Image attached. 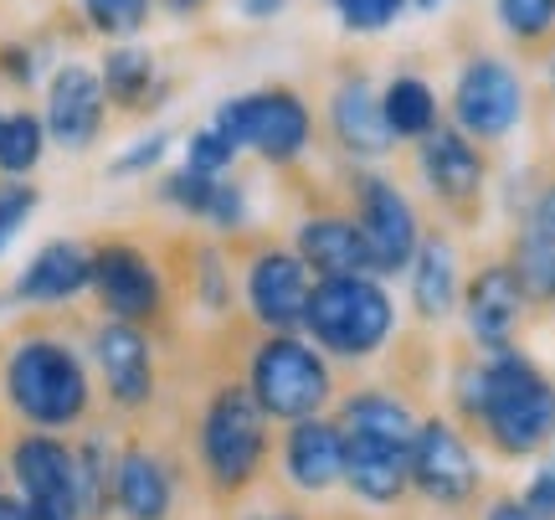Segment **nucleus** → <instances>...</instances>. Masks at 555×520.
<instances>
[{
  "label": "nucleus",
  "mask_w": 555,
  "mask_h": 520,
  "mask_svg": "<svg viewBox=\"0 0 555 520\" xmlns=\"http://www.w3.org/2000/svg\"><path fill=\"white\" fill-rule=\"evenodd\" d=\"M294 253L309 263V274H319V279L376 274V268H371V248H365V238H360L356 217H335V212H319V217L298 221Z\"/></svg>",
  "instance_id": "20"
},
{
  "label": "nucleus",
  "mask_w": 555,
  "mask_h": 520,
  "mask_svg": "<svg viewBox=\"0 0 555 520\" xmlns=\"http://www.w3.org/2000/svg\"><path fill=\"white\" fill-rule=\"evenodd\" d=\"M41 124H47V140L73 150V155L99 144L103 124H108V99H103V78L93 62H57L52 67Z\"/></svg>",
  "instance_id": "10"
},
{
  "label": "nucleus",
  "mask_w": 555,
  "mask_h": 520,
  "mask_svg": "<svg viewBox=\"0 0 555 520\" xmlns=\"http://www.w3.org/2000/svg\"><path fill=\"white\" fill-rule=\"evenodd\" d=\"M525 283L509 263H483L474 279L463 283V320H468V335H474L483 351H499V345L515 341L519 320H525Z\"/></svg>",
  "instance_id": "15"
},
{
  "label": "nucleus",
  "mask_w": 555,
  "mask_h": 520,
  "mask_svg": "<svg viewBox=\"0 0 555 520\" xmlns=\"http://www.w3.org/2000/svg\"><path fill=\"white\" fill-rule=\"evenodd\" d=\"M324 114H330V135H335L339 155H350V161H386L391 155V129L380 119V93L371 88L365 73H350V78L335 83V93L324 103Z\"/></svg>",
  "instance_id": "17"
},
{
  "label": "nucleus",
  "mask_w": 555,
  "mask_h": 520,
  "mask_svg": "<svg viewBox=\"0 0 555 520\" xmlns=\"http://www.w3.org/2000/svg\"><path fill=\"white\" fill-rule=\"evenodd\" d=\"M232 11H237L242 21H273L288 11V0H232Z\"/></svg>",
  "instance_id": "41"
},
{
  "label": "nucleus",
  "mask_w": 555,
  "mask_h": 520,
  "mask_svg": "<svg viewBox=\"0 0 555 520\" xmlns=\"http://www.w3.org/2000/svg\"><path fill=\"white\" fill-rule=\"evenodd\" d=\"M330 366L309 341H298L294 330H273L268 341L253 351V377L247 392L262 407V418H314L319 407L330 402Z\"/></svg>",
  "instance_id": "5"
},
{
  "label": "nucleus",
  "mask_w": 555,
  "mask_h": 520,
  "mask_svg": "<svg viewBox=\"0 0 555 520\" xmlns=\"http://www.w3.org/2000/svg\"><path fill=\"white\" fill-rule=\"evenodd\" d=\"M93 283V248H82L73 238H52L41 242L31 263L16 274L11 283V300L16 304H67L78 300L82 289Z\"/></svg>",
  "instance_id": "18"
},
{
  "label": "nucleus",
  "mask_w": 555,
  "mask_h": 520,
  "mask_svg": "<svg viewBox=\"0 0 555 520\" xmlns=\"http://www.w3.org/2000/svg\"><path fill=\"white\" fill-rule=\"evenodd\" d=\"M551 304H555V300H551Z\"/></svg>",
  "instance_id": "49"
},
{
  "label": "nucleus",
  "mask_w": 555,
  "mask_h": 520,
  "mask_svg": "<svg viewBox=\"0 0 555 520\" xmlns=\"http://www.w3.org/2000/svg\"><path fill=\"white\" fill-rule=\"evenodd\" d=\"M519 500H525V510L535 520H555V454L530 474V484H525Z\"/></svg>",
  "instance_id": "40"
},
{
  "label": "nucleus",
  "mask_w": 555,
  "mask_h": 520,
  "mask_svg": "<svg viewBox=\"0 0 555 520\" xmlns=\"http://www.w3.org/2000/svg\"><path fill=\"white\" fill-rule=\"evenodd\" d=\"M453 124L478 144H499L509 140L525 119V78H519L515 67L494 52H478L457 67L453 78Z\"/></svg>",
  "instance_id": "6"
},
{
  "label": "nucleus",
  "mask_w": 555,
  "mask_h": 520,
  "mask_svg": "<svg viewBox=\"0 0 555 520\" xmlns=\"http://www.w3.org/2000/svg\"><path fill=\"white\" fill-rule=\"evenodd\" d=\"M5 402L16 407L31 428H73L82 422L93 386H88V366L73 345L52 341V335H31L5 356Z\"/></svg>",
  "instance_id": "2"
},
{
  "label": "nucleus",
  "mask_w": 555,
  "mask_h": 520,
  "mask_svg": "<svg viewBox=\"0 0 555 520\" xmlns=\"http://www.w3.org/2000/svg\"><path fill=\"white\" fill-rule=\"evenodd\" d=\"M47 155V124L31 109H0V176L26 180Z\"/></svg>",
  "instance_id": "28"
},
{
  "label": "nucleus",
  "mask_w": 555,
  "mask_h": 520,
  "mask_svg": "<svg viewBox=\"0 0 555 520\" xmlns=\"http://www.w3.org/2000/svg\"><path fill=\"white\" fill-rule=\"evenodd\" d=\"M247 309L253 320L268 330H298L304 325V304H309V263L298 258L294 248H262L258 258L247 263Z\"/></svg>",
  "instance_id": "14"
},
{
  "label": "nucleus",
  "mask_w": 555,
  "mask_h": 520,
  "mask_svg": "<svg viewBox=\"0 0 555 520\" xmlns=\"http://www.w3.org/2000/svg\"><path fill=\"white\" fill-rule=\"evenodd\" d=\"M283 469L298 490H330L335 480H345V433L339 422L324 418H298L288 443H283Z\"/></svg>",
  "instance_id": "23"
},
{
  "label": "nucleus",
  "mask_w": 555,
  "mask_h": 520,
  "mask_svg": "<svg viewBox=\"0 0 555 520\" xmlns=\"http://www.w3.org/2000/svg\"><path fill=\"white\" fill-rule=\"evenodd\" d=\"M345 484L371 505L401 500V490L412 484V443L376 439V433H345Z\"/></svg>",
  "instance_id": "19"
},
{
  "label": "nucleus",
  "mask_w": 555,
  "mask_h": 520,
  "mask_svg": "<svg viewBox=\"0 0 555 520\" xmlns=\"http://www.w3.org/2000/svg\"><path fill=\"white\" fill-rule=\"evenodd\" d=\"M535 212H540V217H545V221H551V227H555V186H551V191H540V196H535Z\"/></svg>",
  "instance_id": "45"
},
{
  "label": "nucleus",
  "mask_w": 555,
  "mask_h": 520,
  "mask_svg": "<svg viewBox=\"0 0 555 520\" xmlns=\"http://www.w3.org/2000/svg\"><path fill=\"white\" fill-rule=\"evenodd\" d=\"M41 206V191L31 180H16V176H0V253L11 248L21 227L31 221V212Z\"/></svg>",
  "instance_id": "35"
},
{
  "label": "nucleus",
  "mask_w": 555,
  "mask_h": 520,
  "mask_svg": "<svg viewBox=\"0 0 555 520\" xmlns=\"http://www.w3.org/2000/svg\"><path fill=\"white\" fill-rule=\"evenodd\" d=\"M339 428L345 433H376V439H397L412 443L416 439V418L406 413V402L386 397V392H356L339 413Z\"/></svg>",
  "instance_id": "27"
},
{
  "label": "nucleus",
  "mask_w": 555,
  "mask_h": 520,
  "mask_svg": "<svg viewBox=\"0 0 555 520\" xmlns=\"http://www.w3.org/2000/svg\"><path fill=\"white\" fill-rule=\"evenodd\" d=\"M11 474L21 484V500L37 520H82V490H78V454L47 428L26 433L11 448Z\"/></svg>",
  "instance_id": "9"
},
{
  "label": "nucleus",
  "mask_w": 555,
  "mask_h": 520,
  "mask_svg": "<svg viewBox=\"0 0 555 520\" xmlns=\"http://www.w3.org/2000/svg\"><path fill=\"white\" fill-rule=\"evenodd\" d=\"M155 5H159V11H170L176 21H185V16H201L211 0H155Z\"/></svg>",
  "instance_id": "43"
},
{
  "label": "nucleus",
  "mask_w": 555,
  "mask_h": 520,
  "mask_svg": "<svg viewBox=\"0 0 555 520\" xmlns=\"http://www.w3.org/2000/svg\"><path fill=\"white\" fill-rule=\"evenodd\" d=\"M457 402L483 422V433L509 459L555 443V381L515 345H499L478 366H468L457 377Z\"/></svg>",
  "instance_id": "1"
},
{
  "label": "nucleus",
  "mask_w": 555,
  "mask_h": 520,
  "mask_svg": "<svg viewBox=\"0 0 555 520\" xmlns=\"http://www.w3.org/2000/svg\"><path fill=\"white\" fill-rule=\"evenodd\" d=\"M114 505L129 520H165L176 505V480L159 454L150 448H124L114 464Z\"/></svg>",
  "instance_id": "24"
},
{
  "label": "nucleus",
  "mask_w": 555,
  "mask_h": 520,
  "mask_svg": "<svg viewBox=\"0 0 555 520\" xmlns=\"http://www.w3.org/2000/svg\"><path fill=\"white\" fill-rule=\"evenodd\" d=\"M380 119L391 129V140H422L442 124V103L437 88L416 73H397V78L380 88Z\"/></svg>",
  "instance_id": "25"
},
{
  "label": "nucleus",
  "mask_w": 555,
  "mask_h": 520,
  "mask_svg": "<svg viewBox=\"0 0 555 520\" xmlns=\"http://www.w3.org/2000/svg\"><path fill=\"white\" fill-rule=\"evenodd\" d=\"M509 268L519 274V283H525V294H530V300H545V304L555 300V227L540 217L535 206H530L525 221H519Z\"/></svg>",
  "instance_id": "26"
},
{
  "label": "nucleus",
  "mask_w": 555,
  "mask_h": 520,
  "mask_svg": "<svg viewBox=\"0 0 555 520\" xmlns=\"http://www.w3.org/2000/svg\"><path fill=\"white\" fill-rule=\"evenodd\" d=\"M201 300H206V309H227V300H232V283H227V263H221L217 248H201Z\"/></svg>",
  "instance_id": "39"
},
{
  "label": "nucleus",
  "mask_w": 555,
  "mask_h": 520,
  "mask_svg": "<svg viewBox=\"0 0 555 520\" xmlns=\"http://www.w3.org/2000/svg\"><path fill=\"white\" fill-rule=\"evenodd\" d=\"M93 360H99V377L119 407L134 413L155 397V351H150V335L134 320L99 325L93 330Z\"/></svg>",
  "instance_id": "16"
},
{
  "label": "nucleus",
  "mask_w": 555,
  "mask_h": 520,
  "mask_svg": "<svg viewBox=\"0 0 555 520\" xmlns=\"http://www.w3.org/2000/svg\"><path fill=\"white\" fill-rule=\"evenodd\" d=\"M99 304L114 320H155L165 304V283H159L155 258L134 248V242H99L93 248V283H88Z\"/></svg>",
  "instance_id": "11"
},
{
  "label": "nucleus",
  "mask_w": 555,
  "mask_h": 520,
  "mask_svg": "<svg viewBox=\"0 0 555 520\" xmlns=\"http://www.w3.org/2000/svg\"><path fill=\"white\" fill-rule=\"evenodd\" d=\"M483 520H535L530 510H525V500H515V495H504V500L489 505V516Z\"/></svg>",
  "instance_id": "42"
},
{
  "label": "nucleus",
  "mask_w": 555,
  "mask_h": 520,
  "mask_svg": "<svg viewBox=\"0 0 555 520\" xmlns=\"http://www.w3.org/2000/svg\"><path fill=\"white\" fill-rule=\"evenodd\" d=\"M114 454L103 439H88L78 448V490H82V516L88 520H103L108 505H114Z\"/></svg>",
  "instance_id": "29"
},
{
  "label": "nucleus",
  "mask_w": 555,
  "mask_h": 520,
  "mask_svg": "<svg viewBox=\"0 0 555 520\" xmlns=\"http://www.w3.org/2000/svg\"><path fill=\"white\" fill-rule=\"evenodd\" d=\"M406 289H412V309L416 320L442 325L463 304V263H457L453 238L442 232H422L412 268H406Z\"/></svg>",
  "instance_id": "21"
},
{
  "label": "nucleus",
  "mask_w": 555,
  "mask_h": 520,
  "mask_svg": "<svg viewBox=\"0 0 555 520\" xmlns=\"http://www.w3.org/2000/svg\"><path fill=\"white\" fill-rule=\"evenodd\" d=\"M356 227L365 248H371V268L376 279L386 274H406L422 248V217H416L412 196L386 176H360L356 180Z\"/></svg>",
  "instance_id": "8"
},
{
  "label": "nucleus",
  "mask_w": 555,
  "mask_h": 520,
  "mask_svg": "<svg viewBox=\"0 0 555 520\" xmlns=\"http://www.w3.org/2000/svg\"><path fill=\"white\" fill-rule=\"evenodd\" d=\"M262 407L242 386H221L201 418V459L217 490H242L262 464Z\"/></svg>",
  "instance_id": "7"
},
{
  "label": "nucleus",
  "mask_w": 555,
  "mask_h": 520,
  "mask_svg": "<svg viewBox=\"0 0 555 520\" xmlns=\"http://www.w3.org/2000/svg\"><path fill=\"white\" fill-rule=\"evenodd\" d=\"M416 11H427V16H433V11H442V5H448V0H412Z\"/></svg>",
  "instance_id": "46"
},
{
  "label": "nucleus",
  "mask_w": 555,
  "mask_h": 520,
  "mask_svg": "<svg viewBox=\"0 0 555 520\" xmlns=\"http://www.w3.org/2000/svg\"><path fill=\"white\" fill-rule=\"evenodd\" d=\"M324 5L335 11L339 26H345L350 37H376V31H386L412 0H324Z\"/></svg>",
  "instance_id": "33"
},
{
  "label": "nucleus",
  "mask_w": 555,
  "mask_h": 520,
  "mask_svg": "<svg viewBox=\"0 0 555 520\" xmlns=\"http://www.w3.org/2000/svg\"><path fill=\"white\" fill-rule=\"evenodd\" d=\"M99 78H103L108 109H119V114H150V109L170 93V83L159 78L155 52H150V47H134V41H119V47L103 52Z\"/></svg>",
  "instance_id": "22"
},
{
  "label": "nucleus",
  "mask_w": 555,
  "mask_h": 520,
  "mask_svg": "<svg viewBox=\"0 0 555 520\" xmlns=\"http://www.w3.org/2000/svg\"><path fill=\"white\" fill-rule=\"evenodd\" d=\"M494 21L519 47H540L555 37V0H494Z\"/></svg>",
  "instance_id": "31"
},
{
  "label": "nucleus",
  "mask_w": 555,
  "mask_h": 520,
  "mask_svg": "<svg viewBox=\"0 0 555 520\" xmlns=\"http://www.w3.org/2000/svg\"><path fill=\"white\" fill-rule=\"evenodd\" d=\"M253 217V201H247V186L232 176H217V191H211V206H206V217L217 232H242Z\"/></svg>",
  "instance_id": "37"
},
{
  "label": "nucleus",
  "mask_w": 555,
  "mask_h": 520,
  "mask_svg": "<svg viewBox=\"0 0 555 520\" xmlns=\"http://www.w3.org/2000/svg\"><path fill=\"white\" fill-rule=\"evenodd\" d=\"M211 191H217V176H201V170H191V165H180V170H170V176H159L155 196L165 201V206H176V212H185V217H206V206H211Z\"/></svg>",
  "instance_id": "32"
},
{
  "label": "nucleus",
  "mask_w": 555,
  "mask_h": 520,
  "mask_svg": "<svg viewBox=\"0 0 555 520\" xmlns=\"http://www.w3.org/2000/svg\"><path fill=\"white\" fill-rule=\"evenodd\" d=\"M0 520H37V516L26 510V500H21V495H0Z\"/></svg>",
  "instance_id": "44"
},
{
  "label": "nucleus",
  "mask_w": 555,
  "mask_h": 520,
  "mask_svg": "<svg viewBox=\"0 0 555 520\" xmlns=\"http://www.w3.org/2000/svg\"><path fill=\"white\" fill-rule=\"evenodd\" d=\"M237 144L221 135L217 124H201L196 135L185 140V165L201 170V176H232V165H237Z\"/></svg>",
  "instance_id": "34"
},
{
  "label": "nucleus",
  "mask_w": 555,
  "mask_h": 520,
  "mask_svg": "<svg viewBox=\"0 0 555 520\" xmlns=\"http://www.w3.org/2000/svg\"><path fill=\"white\" fill-rule=\"evenodd\" d=\"M551 88H555V58H551Z\"/></svg>",
  "instance_id": "48"
},
{
  "label": "nucleus",
  "mask_w": 555,
  "mask_h": 520,
  "mask_svg": "<svg viewBox=\"0 0 555 520\" xmlns=\"http://www.w3.org/2000/svg\"><path fill=\"white\" fill-rule=\"evenodd\" d=\"M227 140L237 150H253L268 165H294L304 161V150L314 144V109L304 103L298 88L273 83V88H253L237 99H221L211 114Z\"/></svg>",
  "instance_id": "4"
},
{
  "label": "nucleus",
  "mask_w": 555,
  "mask_h": 520,
  "mask_svg": "<svg viewBox=\"0 0 555 520\" xmlns=\"http://www.w3.org/2000/svg\"><path fill=\"white\" fill-rule=\"evenodd\" d=\"M176 144V135L170 129H150V135H139L129 150H119L114 161H108V176L114 180H129V176H150L159 161H165V150Z\"/></svg>",
  "instance_id": "36"
},
{
  "label": "nucleus",
  "mask_w": 555,
  "mask_h": 520,
  "mask_svg": "<svg viewBox=\"0 0 555 520\" xmlns=\"http://www.w3.org/2000/svg\"><path fill=\"white\" fill-rule=\"evenodd\" d=\"M262 520H294V516H262Z\"/></svg>",
  "instance_id": "47"
},
{
  "label": "nucleus",
  "mask_w": 555,
  "mask_h": 520,
  "mask_svg": "<svg viewBox=\"0 0 555 520\" xmlns=\"http://www.w3.org/2000/svg\"><path fill=\"white\" fill-rule=\"evenodd\" d=\"M412 484L437 505H463L478 490V459L453 422H416L412 439Z\"/></svg>",
  "instance_id": "13"
},
{
  "label": "nucleus",
  "mask_w": 555,
  "mask_h": 520,
  "mask_svg": "<svg viewBox=\"0 0 555 520\" xmlns=\"http://www.w3.org/2000/svg\"><path fill=\"white\" fill-rule=\"evenodd\" d=\"M0 78L11 88H31L41 78V58L26 41H0Z\"/></svg>",
  "instance_id": "38"
},
{
  "label": "nucleus",
  "mask_w": 555,
  "mask_h": 520,
  "mask_svg": "<svg viewBox=\"0 0 555 520\" xmlns=\"http://www.w3.org/2000/svg\"><path fill=\"white\" fill-rule=\"evenodd\" d=\"M304 330L314 335L319 351L345 360L376 356L397 330V304L376 274H345V279H319L304 304Z\"/></svg>",
  "instance_id": "3"
},
{
  "label": "nucleus",
  "mask_w": 555,
  "mask_h": 520,
  "mask_svg": "<svg viewBox=\"0 0 555 520\" xmlns=\"http://www.w3.org/2000/svg\"><path fill=\"white\" fill-rule=\"evenodd\" d=\"M416 170L442 206H474L489 186V155L468 140L457 124H437L433 135L416 140Z\"/></svg>",
  "instance_id": "12"
},
{
  "label": "nucleus",
  "mask_w": 555,
  "mask_h": 520,
  "mask_svg": "<svg viewBox=\"0 0 555 520\" xmlns=\"http://www.w3.org/2000/svg\"><path fill=\"white\" fill-rule=\"evenodd\" d=\"M82 5V21L99 31V37H114V41H134L150 16H155V0H78Z\"/></svg>",
  "instance_id": "30"
}]
</instances>
